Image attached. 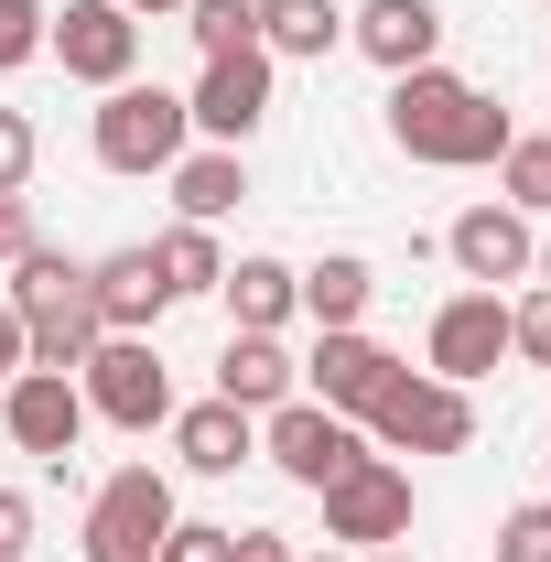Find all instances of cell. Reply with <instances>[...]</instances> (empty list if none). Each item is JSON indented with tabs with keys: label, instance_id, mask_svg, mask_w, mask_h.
Here are the masks:
<instances>
[{
	"label": "cell",
	"instance_id": "1",
	"mask_svg": "<svg viewBox=\"0 0 551 562\" xmlns=\"http://www.w3.org/2000/svg\"><path fill=\"white\" fill-rule=\"evenodd\" d=\"M390 140L412 162L465 173V162H497L519 131H508V109L486 87H465V76H443V66H412V76H390Z\"/></svg>",
	"mask_w": 551,
	"mask_h": 562
},
{
	"label": "cell",
	"instance_id": "2",
	"mask_svg": "<svg viewBox=\"0 0 551 562\" xmlns=\"http://www.w3.org/2000/svg\"><path fill=\"white\" fill-rule=\"evenodd\" d=\"M11 314H22V347H33V368H87V347H98V303H87V271H76L66 249H22L11 260Z\"/></svg>",
	"mask_w": 551,
	"mask_h": 562
},
{
	"label": "cell",
	"instance_id": "3",
	"mask_svg": "<svg viewBox=\"0 0 551 562\" xmlns=\"http://www.w3.org/2000/svg\"><path fill=\"white\" fill-rule=\"evenodd\" d=\"M184 140H195V120H184L173 87H140V76L109 87V109H98V162H109V173H173Z\"/></svg>",
	"mask_w": 551,
	"mask_h": 562
},
{
	"label": "cell",
	"instance_id": "4",
	"mask_svg": "<svg viewBox=\"0 0 551 562\" xmlns=\"http://www.w3.org/2000/svg\"><path fill=\"white\" fill-rule=\"evenodd\" d=\"M76 390H87V412L120 422V432L173 422V379H162L151 336H98V347H87V368H76Z\"/></svg>",
	"mask_w": 551,
	"mask_h": 562
},
{
	"label": "cell",
	"instance_id": "5",
	"mask_svg": "<svg viewBox=\"0 0 551 562\" xmlns=\"http://www.w3.org/2000/svg\"><path fill=\"white\" fill-rule=\"evenodd\" d=\"M368 432H379L390 454H465V443H476V401H465L454 379H412V368H401V379L379 390Z\"/></svg>",
	"mask_w": 551,
	"mask_h": 562
},
{
	"label": "cell",
	"instance_id": "6",
	"mask_svg": "<svg viewBox=\"0 0 551 562\" xmlns=\"http://www.w3.org/2000/svg\"><path fill=\"white\" fill-rule=\"evenodd\" d=\"M173 530V487L151 465H120L109 487L87 497V562H151Z\"/></svg>",
	"mask_w": 551,
	"mask_h": 562
},
{
	"label": "cell",
	"instance_id": "7",
	"mask_svg": "<svg viewBox=\"0 0 551 562\" xmlns=\"http://www.w3.org/2000/svg\"><path fill=\"white\" fill-rule=\"evenodd\" d=\"M325 497V541H357V552H379V541H412V476L390 465V454H357Z\"/></svg>",
	"mask_w": 551,
	"mask_h": 562
},
{
	"label": "cell",
	"instance_id": "8",
	"mask_svg": "<svg viewBox=\"0 0 551 562\" xmlns=\"http://www.w3.org/2000/svg\"><path fill=\"white\" fill-rule=\"evenodd\" d=\"M44 55H55L76 87H131V66H140V22L120 11V0H66V11L44 22Z\"/></svg>",
	"mask_w": 551,
	"mask_h": 562
},
{
	"label": "cell",
	"instance_id": "9",
	"mask_svg": "<svg viewBox=\"0 0 551 562\" xmlns=\"http://www.w3.org/2000/svg\"><path fill=\"white\" fill-rule=\"evenodd\" d=\"M184 120H195L216 151H238V140L271 120V55H260V44H238V55H206L195 98H184Z\"/></svg>",
	"mask_w": 551,
	"mask_h": 562
},
{
	"label": "cell",
	"instance_id": "10",
	"mask_svg": "<svg viewBox=\"0 0 551 562\" xmlns=\"http://www.w3.org/2000/svg\"><path fill=\"white\" fill-rule=\"evenodd\" d=\"M260 443H271V465L292 476V487H336L346 465L368 454V443H357V422H346V412H325V401H281Z\"/></svg>",
	"mask_w": 551,
	"mask_h": 562
},
{
	"label": "cell",
	"instance_id": "11",
	"mask_svg": "<svg viewBox=\"0 0 551 562\" xmlns=\"http://www.w3.org/2000/svg\"><path fill=\"white\" fill-rule=\"evenodd\" d=\"M0 422H11V443H22V454L66 465V454H76V432H87V390H76L66 368H22V379L0 390Z\"/></svg>",
	"mask_w": 551,
	"mask_h": 562
},
{
	"label": "cell",
	"instance_id": "12",
	"mask_svg": "<svg viewBox=\"0 0 551 562\" xmlns=\"http://www.w3.org/2000/svg\"><path fill=\"white\" fill-rule=\"evenodd\" d=\"M303 379H314V401H325V412H346V422H368V412H379V390H390V379H401V357L379 347V336H357V325H336V336H325V347L303 357Z\"/></svg>",
	"mask_w": 551,
	"mask_h": 562
},
{
	"label": "cell",
	"instance_id": "13",
	"mask_svg": "<svg viewBox=\"0 0 551 562\" xmlns=\"http://www.w3.org/2000/svg\"><path fill=\"white\" fill-rule=\"evenodd\" d=\"M87 303H98V336H151L162 303H173V281H162L151 249H109V260L87 271Z\"/></svg>",
	"mask_w": 551,
	"mask_h": 562
},
{
	"label": "cell",
	"instance_id": "14",
	"mask_svg": "<svg viewBox=\"0 0 551 562\" xmlns=\"http://www.w3.org/2000/svg\"><path fill=\"white\" fill-rule=\"evenodd\" d=\"M497 357H508V303H497V292H454V303L432 314V379L465 390V379H486Z\"/></svg>",
	"mask_w": 551,
	"mask_h": 562
},
{
	"label": "cell",
	"instance_id": "15",
	"mask_svg": "<svg viewBox=\"0 0 551 562\" xmlns=\"http://www.w3.org/2000/svg\"><path fill=\"white\" fill-rule=\"evenodd\" d=\"M443 249H454V271L476 281V292H497V281H530V260H541V249H530V216H519V206H465Z\"/></svg>",
	"mask_w": 551,
	"mask_h": 562
},
{
	"label": "cell",
	"instance_id": "16",
	"mask_svg": "<svg viewBox=\"0 0 551 562\" xmlns=\"http://www.w3.org/2000/svg\"><path fill=\"white\" fill-rule=\"evenodd\" d=\"M346 44H357L368 66L412 76V66H432V44H443V11H432V0H368V11L346 22Z\"/></svg>",
	"mask_w": 551,
	"mask_h": 562
},
{
	"label": "cell",
	"instance_id": "17",
	"mask_svg": "<svg viewBox=\"0 0 551 562\" xmlns=\"http://www.w3.org/2000/svg\"><path fill=\"white\" fill-rule=\"evenodd\" d=\"M173 454H184V476H238L260 454V432L238 401H195V412H173Z\"/></svg>",
	"mask_w": 551,
	"mask_h": 562
},
{
	"label": "cell",
	"instance_id": "18",
	"mask_svg": "<svg viewBox=\"0 0 551 562\" xmlns=\"http://www.w3.org/2000/svg\"><path fill=\"white\" fill-rule=\"evenodd\" d=\"M292 357H281V336H227V357H216V401H238V412H281L292 401Z\"/></svg>",
	"mask_w": 551,
	"mask_h": 562
},
{
	"label": "cell",
	"instance_id": "19",
	"mask_svg": "<svg viewBox=\"0 0 551 562\" xmlns=\"http://www.w3.org/2000/svg\"><path fill=\"white\" fill-rule=\"evenodd\" d=\"M346 44V11L336 0H260V55H303V66H325Z\"/></svg>",
	"mask_w": 551,
	"mask_h": 562
},
{
	"label": "cell",
	"instance_id": "20",
	"mask_svg": "<svg viewBox=\"0 0 551 562\" xmlns=\"http://www.w3.org/2000/svg\"><path fill=\"white\" fill-rule=\"evenodd\" d=\"M227 314H238V336H281V314L303 303V281L281 271V260H227Z\"/></svg>",
	"mask_w": 551,
	"mask_h": 562
},
{
	"label": "cell",
	"instance_id": "21",
	"mask_svg": "<svg viewBox=\"0 0 551 562\" xmlns=\"http://www.w3.org/2000/svg\"><path fill=\"white\" fill-rule=\"evenodd\" d=\"M303 281V314H314V325H325V336H336V325H357V314H368V303H379V271H368V260H314V271H292Z\"/></svg>",
	"mask_w": 551,
	"mask_h": 562
},
{
	"label": "cell",
	"instance_id": "22",
	"mask_svg": "<svg viewBox=\"0 0 551 562\" xmlns=\"http://www.w3.org/2000/svg\"><path fill=\"white\" fill-rule=\"evenodd\" d=\"M238 195H249V162H238V151H184V162H173V206L195 216V227H216Z\"/></svg>",
	"mask_w": 551,
	"mask_h": 562
},
{
	"label": "cell",
	"instance_id": "23",
	"mask_svg": "<svg viewBox=\"0 0 551 562\" xmlns=\"http://www.w3.org/2000/svg\"><path fill=\"white\" fill-rule=\"evenodd\" d=\"M151 260H162V281H173V303H184V292H216V281H227V249H216V227H195V216H184V227H173V238H162Z\"/></svg>",
	"mask_w": 551,
	"mask_h": 562
},
{
	"label": "cell",
	"instance_id": "24",
	"mask_svg": "<svg viewBox=\"0 0 551 562\" xmlns=\"http://www.w3.org/2000/svg\"><path fill=\"white\" fill-rule=\"evenodd\" d=\"M184 33L206 55H238V44H260V0H184Z\"/></svg>",
	"mask_w": 551,
	"mask_h": 562
},
{
	"label": "cell",
	"instance_id": "25",
	"mask_svg": "<svg viewBox=\"0 0 551 562\" xmlns=\"http://www.w3.org/2000/svg\"><path fill=\"white\" fill-rule=\"evenodd\" d=\"M497 173H508V206H519V216L551 206V140H508V151H497Z\"/></svg>",
	"mask_w": 551,
	"mask_h": 562
},
{
	"label": "cell",
	"instance_id": "26",
	"mask_svg": "<svg viewBox=\"0 0 551 562\" xmlns=\"http://www.w3.org/2000/svg\"><path fill=\"white\" fill-rule=\"evenodd\" d=\"M497 562H551V497H530V508L497 519Z\"/></svg>",
	"mask_w": 551,
	"mask_h": 562
},
{
	"label": "cell",
	"instance_id": "27",
	"mask_svg": "<svg viewBox=\"0 0 551 562\" xmlns=\"http://www.w3.org/2000/svg\"><path fill=\"white\" fill-rule=\"evenodd\" d=\"M44 22H55L44 0H0V76H11V66H33V55H44Z\"/></svg>",
	"mask_w": 551,
	"mask_h": 562
},
{
	"label": "cell",
	"instance_id": "28",
	"mask_svg": "<svg viewBox=\"0 0 551 562\" xmlns=\"http://www.w3.org/2000/svg\"><path fill=\"white\" fill-rule=\"evenodd\" d=\"M151 562H238V530H216V519H173Z\"/></svg>",
	"mask_w": 551,
	"mask_h": 562
},
{
	"label": "cell",
	"instance_id": "29",
	"mask_svg": "<svg viewBox=\"0 0 551 562\" xmlns=\"http://www.w3.org/2000/svg\"><path fill=\"white\" fill-rule=\"evenodd\" d=\"M508 357H530V368H551V281L508 303Z\"/></svg>",
	"mask_w": 551,
	"mask_h": 562
},
{
	"label": "cell",
	"instance_id": "30",
	"mask_svg": "<svg viewBox=\"0 0 551 562\" xmlns=\"http://www.w3.org/2000/svg\"><path fill=\"white\" fill-rule=\"evenodd\" d=\"M33 151H44L33 120H22V109H0V195H22V184H33Z\"/></svg>",
	"mask_w": 551,
	"mask_h": 562
},
{
	"label": "cell",
	"instance_id": "31",
	"mask_svg": "<svg viewBox=\"0 0 551 562\" xmlns=\"http://www.w3.org/2000/svg\"><path fill=\"white\" fill-rule=\"evenodd\" d=\"M22 552H33V497L0 487V562H22Z\"/></svg>",
	"mask_w": 551,
	"mask_h": 562
},
{
	"label": "cell",
	"instance_id": "32",
	"mask_svg": "<svg viewBox=\"0 0 551 562\" xmlns=\"http://www.w3.org/2000/svg\"><path fill=\"white\" fill-rule=\"evenodd\" d=\"M22 368H33V347H22V314H11V303H0V390H11V379H22Z\"/></svg>",
	"mask_w": 551,
	"mask_h": 562
},
{
	"label": "cell",
	"instance_id": "33",
	"mask_svg": "<svg viewBox=\"0 0 551 562\" xmlns=\"http://www.w3.org/2000/svg\"><path fill=\"white\" fill-rule=\"evenodd\" d=\"M33 249V216H22V195H0V260H22Z\"/></svg>",
	"mask_w": 551,
	"mask_h": 562
},
{
	"label": "cell",
	"instance_id": "34",
	"mask_svg": "<svg viewBox=\"0 0 551 562\" xmlns=\"http://www.w3.org/2000/svg\"><path fill=\"white\" fill-rule=\"evenodd\" d=\"M238 562H292V541H271V530H238Z\"/></svg>",
	"mask_w": 551,
	"mask_h": 562
},
{
	"label": "cell",
	"instance_id": "35",
	"mask_svg": "<svg viewBox=\"0 0 551 562\" xmlns=\"http://www.w3.org/2000/svg\"><path fill=\"white\" fill-rule=\"evenodd\" d=\"M120 11H131V22H140V11H184V0H120Z\"/></svg>",
	"mask_w": 551,
	"mask_h": 562
},
{
	"label": "cell",
	"instance_id": "36",
	"mask_svg": "<svg viewBox=\"0 0 551 562\" xmlns=\"http://www.w3.org/2000/svg\"><path fill=\"white\" fill-rule=\"evenodd\" d=\"M368 562H412V552H368Z\"/></svg>",
	"mask_w": 551,
	"mask_h": 562
}]
</instances>
